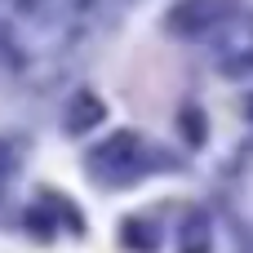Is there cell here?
Wrapping results in <instances>:
<instances>
[{"label": "cell", "instance_id": "1", "mask_svg": "<svg viewBox=\"0 0 253 253\" xmlns=\"http://www.w3.org/2000/svg\"><path fill=\"white\" fill-rule=\"evenodd\" d=\"M89 9L93 0H0V58L27 80L53 76L84 36Z\"/></svg>", "mask_w": 253, "mask_h": 253}]
</instances>
